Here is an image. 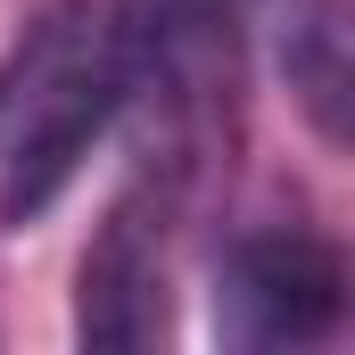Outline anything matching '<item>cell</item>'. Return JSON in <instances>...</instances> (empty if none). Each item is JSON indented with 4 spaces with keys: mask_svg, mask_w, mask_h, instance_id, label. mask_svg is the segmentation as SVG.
I'll use <instances>...</instances> for the list:
<instances>
[{
    "mask_svg": "<svg viewBox=\"0 0 355 355\" xmlns=\"http://www.w3.org/2000/svg\"><path fill=\"white\" fill-rule=\"evenodd\" d=\"M166 215H174V182H141L99 223V240L83 257V306H75V331L91 347L157 339V322H166Z\"/></svg>",
    "mask_w": 355,
    "mask_h": 355,
    "instance_id": "cell-3",
    "label": "cell"
},
{
    "mask_svg": "<svg viewBox=\"0 0 355 355\" xmlns=\"http://www.w3.org/2000/svg\"><path fill=\"white\" fill-rule=\"evenodd\" d=\"M281 75L331 141L347 132V25H339V0H289L281 8Z\"/></svg>",
    "mask_w": 355,
    "mask_h": 355,
    "instance_id": "cell-4",
    "label": "cell"
},
{
    "mask_svg": "<svg viewBox=\"0 0 355 355\" xmlns=\"http://www.w3.org/2000/svg\"><path fill=\"white\" fill-rule=\"evenodd\" d=\"M347 272L306 232H257L215 272V331L223 347H306L339 322Z\"/></svg>",
    "mask_w": 355,
    "mask_h": 355,
    "instance_id": "cell-2",
    "label": "cell"
},
{
    "mask_svg": "<svg viewBox=\"0 0 355 355\" xmlns=\"http://www.w3.org/2000/svg\"><path fill=\"white\" fill-rule=\"evenodd\" d=\"M132 91L124 17L99 0H58L0 58V232H25L83 174L91 141Z\"/></svg>",
    "mask_w": 355,
    "mask_h": 355,
    "instance_id": "cell-1",
    "label": "cell"
}]
</instances>
